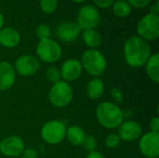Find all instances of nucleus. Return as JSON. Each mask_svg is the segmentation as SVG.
I'll list each match as a JSON object with an SVG mask.
<instances>
[{
    "mask_svg": "<svg viewBox=\"0 0 159 158\" xmlns=\"http://www.w3.org/2000/svg\"><path fill=\"white\" fill-rule=\"evenodd\" d=\"M35 34H36V37H37L39 40L46 39V38H50V35H51V29H50V27H49L48 25H47V24H39V25L36 27Z\"/></svg>",
    "mask_w": 159,
    "mask_h": 158,
    "instance_id": "26",
    "label": "nucleus"
},
{
    "mask_svg": "<svg viewBox=\"0 0 159 158\" xmlns=\"http://www.w3.org/2000/svg\"><path fill=\"white\" fill-rule=\"evenodd\" d=\"M81 34L80 27L74 21L61 22L56 28L57 38L63 43L75 42Z\"/></svg>",
    "mask_w": 159,
    "mask_h": 158,
    "instance_id": "14",
    "label": "nucleus"
},
{
    "mask_svg": "<svg viewBox=\"0 0 159 158\" xmlns=\"http://www.w3.org/2000/svg\"><path fill=\"white\" fill-rule=\"evenodd\" d=\"M17 74L12 63L7 61H0V91L9 90L15 84Z\"/></svg>",
    "mask_w": 159,
    "mask_h": 158,
    "instance_id": "15",
    "label": "nucleus"
},
{
    "mask_svg": "<svg viewBox=\"0 0 159 158\" xmlns=\"http://www.w3.org/2000/svg\"><path fill=\"white\" fill-rule=\"evenodd\" d=\"M86 158H105L104 156L99 152V151H94V152H91V153H89L88 156H86Z\"/></svg>",
    "mask_w": 159,
    "mask_h": 158,
    "instance_id": "32",
    "label": "nucleus"
},
{
    "mask_svg": "<svg viewBox=\"0 0 159 158\" xmlns=\"http://www.w3.org/2000/svg\"><path fill=\"white\" fill-rule=\"evenodd\" d=\"M25 142L18 135L11 134L0 141V154L6 157H18L25 149Z\"/></svg>",
    "mask_w": 159,
    "mask_h": 158,
    "instance_id": "10",
    "label": "nucleus"
},
{
    "mask_svg": "<svg viewBox=\"0 0 159 158\" xmlns=\"http://www.w3.org/2000/svg\"><path fill=\"white\" fill-rule=\"evenodd\" d=\"M95 116L98 123L106 129H116L125 120L124 110L110 101L102 102L97 105Z\"/></svg>",
    "mask_w": 159,
    "mask_h": 158,
    "instance_id": "2",
    "label": "nucleus"
},
{
    "mask_svg": "<svg viewBox=\"0 0 159 158\" xmlns=\"http://www.w3.org/2000/svg\"><path fill=\"white\" fill-rule=\"evenodd\" d=\"M13 66L17 74L22 77H30L40 70L41 62L36 56L24 54L15 60Z\"/></svg>",
    "mask_w": 159,
    "mask_h": 158,
    "instance_id": "8",
    "label": "nucleus"
},
{
    "mask_svg": "<svg viewBox=\"0 0 159 158\" xmlns=\"http://www.w3.org/2000/svg\"><path fill=\"white\" fill-rule=\"evenodd\" d=\"M126 1L130 5V7H134L137 8H143L148 5H150L152 0H126Z\"/></svg>",
    "mask_w": 159,
    "mask_h": 158,
    "instance_id": "28",
    "label": "nucleus"
},
{
    "mask_svg": "<svg viewBox=\"0 0 159 158\" xmlns=\"http://www.w3.org/2000/svg\"><path fill=\"white\" fill-rule=\"evenodd\" d=\"M93 2L97 7L101 8H107L114 4L115 0H93Z\"/></svg>",
    "mask_w": 159,
    "mask_h": 158,
    "instance_id": "31",
    "label": "nucleus"
},
{
    "mask_svg": "<svg viewBox=\"0 0 159 158\" xmlns=\"http://www.w3.org/2000/svg\"><path fill=\"white\" fill-rule=\"evenodd\" d=\"M39 6L43 12L52 14L58 7V0H39Z\"/></svg>",
    "mask_w": 159,
    "mask_h": 158,
    "instance_id": "24",
    "label": "nucleus"
},
{
    "mask_svg": "<svg viewBox=\"0 0 159 158\" xmlns=\"http://www.w3.org/2000/svg\"><path fill=\"white\" fill-rule=\"evenodd\" d=\"M104 145L108 149H116L121 144V140L117 133H110L104 139Z\"/></svg>",
    "mask_w": 159,
    "mask_h": 158,
    "instance_id": "23",
    "label": "nucleus"
},
{
    "mask_svg": "<svg viewBox=\"0 0 159 158\" xmlns=\"http://www.w3.org/2000/svg\"><path fill=\"white\" fill-rule=\"evenodd\" d=\"M74 99V89L70 83L63 80L52 84L48 91V101L50 104L59 109H62L70 105Z\"/></svg>",
    "mask_w": 159,
    "mask_h": 158,
    "instance_id": "4",
    "label": "nucleus"
},
{
    "mask_svg": "<svg viewBox=\"0 0 159 158\" xmlns=\"http://www.w3.org/2000/svg\"><path fill=\"white\" fill-rule=\"evenodd\" d=\"M74 2H75V3H82V2H84V1H86V0H73Z\"/></svg>",
    "mask_w": 159,
    "mask_h": 158,
    "instance_id": "35",
    "label": "nucleus"
},
{
    "mask_svg": "<svg viewBox=\"0 0 159 158\" xmlns=\"http://www.w3.org/2000/svg\"><path fill=\"white\" fill-rule=\"evenodd\" d=\"M145 68V73L148 78L157 84L159 83V54L158 53H154L151 54L149 59L144 64Z\"/></svg>",
    "mask_w": 159,
    "mask_h": 158,
    "instance_id": "19",
    "label": "nucleus"
},
{
    "mask_svg": "<svg viewBox=\"0 0 159 158\" xmlns=\"http://www.w3.org/2000/svg\"><path fill=\"white\" fill-rule=\"evenodd\" d=\"M123 54L126 63L134 69L144 66L151 56V47L149 43L138 35L129 37L123 48Z\"/></svg>",
    "mask_w": 159,
    "mask_h": 158,
    "instance_id": "1",
    "label": "nucleus"
},
{
    "mask_svg": "<svg viewBox=\"0 0 159 158\" xmlns=\"http://www.w3.org/2000/svg\"><path fill=\"white\" fill-rule=\"evenodd\" d=\"M139 141V150L146 158H158L159 133L147 131L143 133Z\"/></svg>",
    "mask_w": 159,
    "mask_h": 158,
    "instance_id": "11",
    "label": "nucleus"
},
{
    "mask_svg": "<svg viewBox=\"0 0 159 158\" xmlns=\"http://www.w3.org/2000/svg\"><path fill=\"white\" fill-rule=\"evenodd\" d=\"M149 131L159 133V117L154 116L150 119L149 122Z\"/></svg>",
    "mask_w": 159,
    "mask_h": 158,
    "instance_id": "30",
    "label": "nucleus"
},
{
    "mask_svg": "<svg viewBox=\"0 0 159 158\" xmlns=\"http://www.w3.org/2000/svg\"><path fill=\"white\" fill-rule=\"evenodd\" d=\"M60 73L61 80L67 83L76 81L81 77L83 74V68L80 61L75 58H70L65 60L60 68Z\"/></svg>",
    "mask_w": 159,
    "mask_h": 158,
    "instance_id": "13",
    "label": "nucleus"
},
{
    "mask_svg": "<svg viewBox=\"0 0 159 158\" xmlns=\"http://www.w3.org/2000/svg\"><path fill=\"white\" fill-rule=\"evenodd\" d=\"M150 13H152V14H157V15H158V12H159V4H158V0H157L156 1V3L154 4V5H152V7H150Z\"/></svg>",
    "mask_w": 159,
    "mask_h": 158,
    "instance_id": "33",
    "label": "nucleus"
},
{
    "mask_svg": "<svg viewBox=\"0 0 159 158\" xmlns=\"http://www.w3.org/2000/svg\"><path fill=\"white\" fill-rule=\"evenodd\" d=\"M86 136V131L80 126L71 125L66 129L65 139L74 146H82Z\"/></svg>",
    "mask_w": 159,
    "mask_h": 158,
    "instance_id": "18",
    "label": "nucleus"
},
{
    "mask_svg": "<svg viewBox=\"0 0 159 158\" xmlns=\"http://www.w3.org/2000/svg\"><path fill=\"white\" fill-rule=\"evenodd\" d=\"M82 39L89 49H97L102 42V35L96 29L85 30L82 34Z\"/></svg>",
    "mask_w": 159,
    "mask_h": 158,
    "instance_id": "20",
    "label": "nucleus"
},
{
    "mask_svg": "<svg viewBox=\"0 0 159 158\" xmlns=\"http://www.w3.org/2000/svg\"><path fill=\"white\" fill-rule=\"evenodd\" d=\"M21 157L22 158H38L39 157V154L38 152L32 148V147H25V149L23 150L22 154H21Z\"/></svg>",
    "mask_w": 159,
    "mask_h": 158,
    "instance_id": "29",
    "label": "nucleus"
},
{
    "mask_svg": "<svg viewBox=\"0 0 159 158\" xmlns=\"http://www.w3.org/2000/svg\"><path fill=\"white\" fill-rule=\"evenodd\" d=\"M116 129L121 142H126L138 141L143 133L142 125L139 122L130 119H125Z\"/></svg>",
    "mask_w": 159,
    "mask_h": 158,
    "instance_id": "12",
    "label": "nucleus"
},
{
    "mask_svg": "<svg viewBox=\"0 0 159 158\" xmlns=\"http://www.w3.org/2000/svg\"><path fill=\"white\" fill-rule=\"evenodd\" d=\"M83 68L91 77H101L106 71L107 60L104 54L98 49H87L79 60Z\"/></svg>",
    "mask_w": 159,
    "mask_h": 158,
    "instance_id": "3",
    "label": "nucleus"
},
{
    "mask_svg": "<svg viewBox=\"0 0 159 158\" xmlns=\"http://www.w3.org/2000/svg\"><path fill=\"white\" fill-rule=\"evenodd\" d=\"M110 95L116 103H121L123 102V93L118 88H113L110 90Z\"/></svg>",
    "mask_w": 159,
    "mask_h": 158,
    "instance_id": "27",
    "label": "nucleus"
},
{
    "mask_svg": "<svg viewBox=\"0 0 159 158\" xmlns=\"http://www.w3.org/2000/svg\"><path fill=\"white\" fill-rule=\"evenodd\" d=\"M138 36L145 41H155L159 36V15L149 13L137 24Z\"/></svg>",
    "mask_w": 159,
    "mask_h": 158,
    "instance_id": "7",
    "label": "nucleus"
},
{
    "mask_svg": "<svg viewBox=\"0 0 159 158\" xmlns=\"http://www.w3.org/2000/svg\"><path fill=\"white\" fill-rule=\"evenodd\" d=\"M115 15L119 18H125L131 12V7L126 0H116L112 5Z\"/></svg>",
    "mask_w": 159,
    "mask_h": 158,
    "instance_id": "21",
    "label": "nucleus"
},
{
    "mask_svg": "<svg viewBox=\"0 0 159 158\" xmlns=\"http://www.w3.org/2000/svg\"><path fill=\"white\" fill-rule=\"evenodd\" d=\"M45 76H46V79L51 84H55L59 82L60 80H61L60 68H58L55 65H50L49 67L47 68L45 72Z\"/></svg>",
    "mask_w": 159,
    "mask_h": 158,
    "instance_id": "22",
    "label": "nucleus"
},
{
    "mask_svg": "<svg viewBox=\"0 0 159 158\" xmlns=\"http://www.w3.org/2000/svg\"><path fill=\"white\" fill-rule=\"evenodd\" d=\"M20 42V34L13 27H4L0 29V45L7 48L16 47Z\"/></svg>",
    "mask_w": 159,
    "mask_h": 158,
    "instance_id": "16",
    "label": "nucleus"
},
{
    "mask_svg": "<svg viewBox=\"0 0 159 158\" xmlns=\"http://www.w3.org/2000/svg\"><path fill=\"white\" fill-rule=\"evenodd\" d=\"M66 129L67 126L61 120H48L40 129L41 139L48 145H58L65 140Z\"/></svg>",
    "mask_w": 159,
    "mask_h": 158,
    "instance_id": "5",
    "label": "nucleus"
},
{
    "mask_svg": "<svg viewBox=\"0 0 159 158\" xmlns=\"http://www.w3.org/2000/svg\"><path fill=\"white\" fill-rule=\"evenodd\" d=\"M3 25H4V16H3V14L0 12V29L3 28Z\"/></svg>",
    "mask_w": 159,
    "mask_h": 158,
    "instance_id": "34",
    "label": "nucleus"
},
{
    "mask_svg": "<svg viewBox=\"0 0 159 158\" xmlns=\"http://www.w3.org/2000/svg\"><path fill=\"white\" fill-rule=\"evenodd\" d=\"M105 90V85L101 77H92L86 86V94L89 99L97 101L102 97Z\"/></svg>",
    "mask_w": 159,
    "mask_h": 158,
    "instance_id": "17",
    "label": "nucleus"
},
{
    "mask_svg": "<svg viewBox=\"0 0 159 158\" xmlns=\"http://www.w3.org/2000/svg\"><path fill=\"white\" fill-rule=\"evenodd\" d=\"M101 22V15L98 9L91 5L83 6L76 17V24L81 30L96 29Z\"/></svg>",
    "mask_w": 159,
    "mask_h": 158,
    "instance_id": "9",
    "label": "nucleus"
},
{
    "mask_svg": "<svg viewBox=\"0 0 159 158\" xmlns=\"http://www.w3.org/2000/svg\"><path fill=\"white\" fill-rule=\"evenodd\" d=\"M36 57L40 61L48 64H54L59 61L62 55L61 45L52 38L39 40L35 48Z\"/></svg>",
    "mask_w": 159,
    "mask_h": 158,
    "instance_id": "6",
    "label": "nucleus"
},
{
    "mask_svg": "<svg viewBox=\"0 0 159 158\" xmlns=\"http://www.w3.org/2000/svg\"><path fill=\"white\" fill-rule=\"evenodd\" d=\"M88 153H91L97 151L98 148V141L94 135H87L85 141L82 145Z\"/></svg>",
    "mask_w": 159,
    "mask_h": 158,
    "instance_id": "25",
    "label": "nucleus"
}]
</instances>
